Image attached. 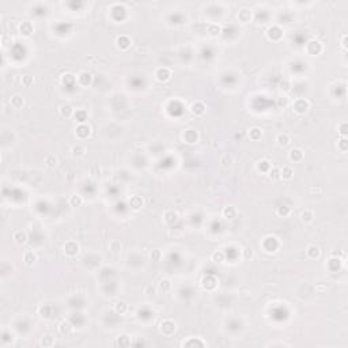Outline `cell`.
Masks as SVG:
<instances>
[{
	"label": "cell",
	"instance_id": "1",
	"mask_svg": "<svg viewBox=\"0 0 348 348\" xmlns=\"http://www.w3.org/2000/svg\"><path fill=\"white\" fill-rule=\"evenodd\" d=\"M160 332L166 336H170L176 332V322L170 321V319H164V321L160 324Z\"/></svg>",
	"mask_w": 348,
	"mask_h": 348
},
{
	"label": "cell",
	"instance_id": "2",
	"mask_svg": "<svg viewBox=\"0 0 348 348\" xmlns=\"http://www.w3.org/2000/svg\"><path fill=\"white\" fill-rule=\"evenodd\" d=\"M307 109H309V102L306 99H303V98L295 101V103H294V110H295L296 113H299V114L307 112Z\"/></svg>",
	"mask_w": 348,
	"mask_h": 348
},
{
	"label": "cell",
	"instance_id": "3",
	"mask_svg": "<svg viewBox=\"0 0 348 348\" xmlns=\"http://www.w3.org/2000/svg\"><path fill=\"white\" fill-rule=\"evenodd\" d=\"M90 135V128L86 124H80L76 128V136L79 139H86Z\"/></svg>",
	"mask_w": 348,
	"mask_h": 348
},
{
	"label": "cell",
	"instance_id": "4",
	"mask_svg": "<svg viewBox=\"0 0 348 348\" xmlns=\"http://www.w3.org/2000/svg\"><path fill=\"white\" fill-rule=\"evenodd\" d=\"M12 237H14V241L17 242L18 245H22V243H25V242H26V239H27L26 233L22 231V230H18V231H15Z\"/></svg>",
	"mask_w": 348,
	"mask_h": 348
},
{
	"label": "cell",
	"instance_id": "5",
	"mask_svg": "<svg viewBox=\"0 0 348 348\" xmlns=\"http://www.w3.org/2000/svg\"><path fill=\"white\" fill-rule=\"evenodd\" d=\"M302 158H303V153L299 148H294V150L290 151V159L292 162H299V160H302Z\"/></svg>",
	"mask_w": 348,
	"mask_h": 348
},
{
	"label": "cell",
	"instance_id": "6",
	"mask_svg": "<svg viewBox=\"0 0 348 348\" xmlns=\"http://www.w3.org/2000/svg\"><path fill=\"white\" fill-rule=\"evenodd\" d=\"M157 78L159 80H167L170 78V71L167 68H160L157 71Z\"/></svg>",
	"mask_w": 348,
	"mask_h": 348
},
{
	"label": "cell",
	"instance_id": "7",
	"mask_svg": "<svg viewBox=\"0 0 348 348\" xmlns=\"http://www.w3.org/2000/svg\"><path fill=\"white\" fill-rule=\"evenodd\" d=\"M78 250H79L78 243H74V242H72V248H69V243H67V245L64 246V252L67 253L68 256H75V254L78 253Z\"/></svg>",
	"mask_w": 348,
	"mask_h": 348
},
{
	"label": "cell",
	"instance_id": "8",
	"mask_svg": "<svg viewBox=\"0 0 348 348\" xmlns=\"http://www.w3.org/2000/svg\"><path fill=\"white\" fill-rule=\"evenodd\" d=\"M313 218H314V214H313V211H310V210H306L300 214V219H302V222H305V223L311 222Z\"/></svg>",
	"mask_w": 348,
	"mask_h": 348
},
{
	"label": "cell",
	"instance_id": "9",
	"mask_svg": "<svg viewBox=\"0 0 348 348\" xmlns=\"http://www.w3.org/2000/svg\"><path fill=\"white\" fill-rule=\"evenodd\" d=\"M292 174H294L292 169H291V167H288V166H286V167H283V170H280V178H283V180H290L291 177H292Z\"/></svg>",
	"mask_w": 348,
	"mask_h": 348
},
{
	"label": "cell",
	"instance_id": "10",
	"mask_svg": "<svg viewBox=\"0 0 348 348\" xmlns=\"http://www.w3.org/2000/svg\"><path fill=\"white\" fill-rule=\"evenodd\" d=\"M307 256H309L310 258H317L318 256H319V249H318V246H315V245L309 246V248H307Z\"/></svg>",
	"mask_w": 348,
	"mask_h": 348
},
{
	"label": "cell",
	"instance_id": "11",
	"mask_svg": "<svg viewBox=\"0 0 348 348\" xmlns=\"http://www.w3.org/2000/svg\"><path fill=\"white\" fill-rule=\"evenodd\" d=\"M36 260H37V256L34 254V253L31 252V250H27L26 253H25V261H26V264L31 265V264H34V262H36Z\"/></svg>",
	"mask_w": 348,
	"mask_h": 348
},
{
	"label": "cell",
	"instance_id": "12",
	"mask_svg": "<svg viewBox=\"0 0 348 348\" xmlns=\"http://www.w3.org/2000/svg\"><path fill=\"white\" fill-rule=\"evenodd\" d=\"M11 105L12 107H15V109H19V107L23 105V99H22V97L19 95H15L11 98Z\"/></svg>",
	"mask_w": 348,
	"mask_h": 348
},
{
	"label": "cell",
	"instance_id": "13",
	"mask_svg": "<svg viewBox=\"0 0 348 348\" xmlns=\"http://www.w3.org/2000/svg\"><path fill=\"white\" fill-rule=\"evenodd\" d=\"M276 141H277V144H279V145H287L290 143V137L287 135H284V133H280V135H277Z\"/></svg>",
	"mask_w": 348,
	"mask_h": 348
},
{
	"label": "cell",
	"instance_id": "14",
	"mask_svg": "<svg viewBox=\"0 0 348 348\" xmlns=\"http://www.w3.org/2000/svg\"><path fill=\"white\" fill-rule=\"evenodd\" d=\"M113 309H114L116 313H120V314H124L125 310H126V305L124 302H117L114 306H113Z\"/></svg>",
	"mask_w": 348,
	"mask_h": 348
},
{
	"label": "cell",
	"instance_id": "15",
	"mask_svg": "<svg viewBox=\"0 0 348 348\" xmlns=\"http://www.w3.org/2000/svg\"><path fill=\"white\" fill-rule=\"evenodd\" d=\"M21 31L25 34V36H30V34L33 33V27H31V25L29 22H26V23H23L21 26Z\"/></svg>",
	"mask_w": 348,
	"mask_h": 348
},
{
	"label": "cell",
	"instance_id": "16",
	"mask_svg": "<svg viewBox=\"0 0 348 348\" xmlns=\"http://www.w3.org/2000/svg\"><path fill=\"white\" fill-rule=\"evenodd\" d=\"M60 113H61V116H64V117H69L72 113H74V109H72L69 105H64V106H61V109H60Z\"/></svg>",
	"mask_w": 348,
	"mask_h": 348
},
{
	"label": "cell",
	"instance_id": "17",
	"mask_svg": "<svg viewBox=\"0 0 348 348\" xmlns=\"http://www.w3.org/2000/svg\"><path fill=\"white\" fill-rule=\"evenodd\" d=\"M117 44H118V46L121 49H126L129 46V44H131V41L126 38V37H120V38L117 40Z\"/></svg>",
	"mask_w": 348,
	"mask_h": 348
},
{
	"label": "cell",
	"instance_id": "18",
	"mask_svg": "<svg viewBox=\"0 0 348 348\" xmlns=\"http://www.w3.org/2000/svg\"><path fill=\"white\" fill-rule=\"evenodd\" d=\"M170 287H172V284H170L169 280H160L159 281V290L162 291V292H167V291L170 290Z\"/></svg>",
	"mask_w": 348,
	"mask_h": 348
},
{
	"label": "cell",
	"instance_id": "19",
	"mask_svg": "<svg viewBox=\"0 0 348 348\" xmlns=\"http://www.w3.org/2000/svg\"><path fill=\"white\" fill-rule=\"evenodd\" d=\"M192 112H193L195 114H203L204 106L201 105V103H193V105H192Z\"/></svg>",
	"mask_w": 348,
	"mask_h": 348
},
{
	"label": "cell",
	"instance_id": "20",
	"mask_svg": "<svg viewBox=\"0 0 348 348\" xmlns=\"http://www.w3.org/2000/svg\"><path fill=\"white\" fill-rule=\"evenodd\" d=\"M75 118H76L80 124H83V122L87 120V114L83 112V110H79V112L75 113Z\"/></svg>",
	"mask_w": 348,
	"mask_h": 348
},
{
	"label": "cell",
	"instance_id": "21",
	"mask_svg": "<svg viewBox=\"0 0 348 348\" xmlns=\"http://www.w3.org/2000/svg\"><path fill=\"white\" fill-rule=\"evenodd\" d=\"M72 153H74L75 157H82L84 153H86V150H84V147H82V145H74V148H72Z\"/></svg>",
	"mask_w": 348,
	"mask_h": 348
},
{
	"label": "cell",
	"instance_id": "22",
	"mask_svg": "<svg viewBox=\"0 0 348 348\" xmlns=\"http://www.w3.org/2000/svg\"><path fill=\"white\" fill-rule=\"evenodd\" d=\"M131 205H132V208H135V210H139V208L143 205V201H141L140 197H137V196H136V197H133V199L131 200Z\"/></svg>",
	"mask_w": 348,
	"mask_h": 348
},
{
	"label": "cell",
	"instance_id": "23",
	"mask_svg": "<svg viewBox=\"0 0 348 348\" xmlns=\"http://www.w3.org/2000/svg\"><path fill=\"white\" fill-rule=\"evenodd\" d=\"M71 329H72V327L65 321L61 322V325H60V332H61L63 334H68L69 332H71Z\"/></svg>",
	"mask_w": 348,
	"mask_h": 348
},
{
	"label": "cell",
	"instance_id": "24",
	"mask_svg": "<svg viewBox=\"0 0 348 348\" xmlns=\"http://www.w3.org/2000/svg\"><path fill=\"white\" fill-rule=\"evenodd\" d=\"M109 248H110V250H112V252L117 253V252L121 250V243H120L118 241H113V242H110Z\"/></svg>",
	"mask_w": 348,
	"mask_h": 348
},
{
	"label": "cell",
	"instance_id": "25",
	"mask_svg": "<svg viewBox=\"0 0 348 348\" xmlns=\"http://www.w3.org/2000/svg\"><path fill=\"white\" fill-rule=\"evenodd\" d=\"M269 177L272 180H279L280 178V170L277 167H273L272 170H269Z\"/></svg>",
	"mask_w": 348,
	"mask_h": 348
},
{
	"label": "cell",
	"instance_id": "26",
	"mask_svg": "<svg viewBox=\"0 0 348 348\" xmlns=\"http://www.w3.org/2000/svg\"><path fill=\"white\" fill-rule=\"evenodd\" d=\"M118 344H120L121 347H126V346H129V344H131V341H129L128 336L122 334V336H120V338H118Z\"/></svg>",
	"mask_w": 348,
	"mask_h": 348
},
{
	"label": "cell",
	"instance_id": "27",
	"mask_svg": "<svg viewBox=\"0 0 348 348\" xmlns=\"http://www.w3.org/2000/svg\"><path fill=\"white\" fill-rule=\"evenodd\" d=\"M53 343H55V340L52 338V336H45L42 338V341H41V344L42 346H45V347H50V346H53Z\"/></svg>",
	"mask_w": 348,
	"mask_h": 348
},
{
	"label": "cell",
	"instance_id": "28",
	"mask_svg": "<svg viewBox=\"0 0 348 348\" xmlns=\"http://www.w3.org/2000/svg\"><path fill=\"white\" fill-rule=\"evenodd\" d=\"M69 203H71L74 207H79V205L82 204V199H80V196H72L71 197V200H69Z\"/></svg>",
	"mask_w": 348,
	"mask_h": 348
},
{
	"label": "cell",
	"instance_id": "29",
	"mask_svg": "<svg viewBox=\"0 0 348 348\" xmlns=\"http://www.w3.org/2000/svg\"><path fill=\"white\" fill-rule=\"evenodd\" d=\"M45 162H46V164H48L49 167H55L56 164H57V159H56V158L53 157V155H49V157L46 158Z\"/></svg>",
	"mask_w": 348,
	"mask_h": 348
},
{
	"label": "cell",
	"instance_id": "30",
	"mask_svg": "<svg viewBox=\"0 0 348 348\" xmlns=\"http://www.w3.org/2000/svg\"><path fill=\"white\" fill-rule=\"evenodd\" d=\"M223 214H224V215H226V216H227V218H229V219H233V216H234V214H235V210H234V208H233V207H227V208H226V210H224V211H223Z\"/></svg>",
	"mask_w": 348,
	"mask_h": 348
},
{
	"label": "cell",
	"instance_id": "31",
	"mask_svg": "<svg viewBox=\"0 0 348 348\" xmlns=\"http://www.w3.org/2000/svg\"><path fill=\"white\" fill-rule=\"evenodd\" d=\"M347 126H348L347 122H341L340 124V128H338L340 131H338V133L341 135V137H346L347 136Z\"/></svg>",
	"mask_w": 348,
	"mask_h": 348
},
{
	"label": "cell",
	"instance_id": "32",
	"mask_svg": "<svg viewBox=\"0 0 348 348\" xmlns=\"http://www.w3.org/2000/svg\"><path fill=\"white\" fill-rule=\"evenodd\" d=\"M269 162L268 160H262V162H260V164H258V170H262V172H268V169H269Z\"/></svg>",
	"mask_w": 348,
	"mask_h": 348
},
{
	"label": "cell",
	"instance_id": "33",
	"mask_svg": "<svg viewBox=\"0 0 348 348\" xmlns=\"http://www.w3.org/2000/svg\"><path fill=\"white\" fill-rule=\"evenodd\" d=\"M212 258H214V261H216V262H222L223 261V258H224V254L222 252H219V253H214L212 254Z\"/></svg>",
	"mask_w": 348,
	"mask_h": 348
},
{
	"label": "cell",
	"instance_id": "34",
	"mask_svg": "<svg viewBox=\"0 0 348 348\" xmlns=\"http://www.w3.org/2000/svg\"><path fill=\"white\" fill-rule=\"evenodd\" d=\"M250 133H253V135H252V139L257 140L258 136H261V129H260V128H253L252 131H250Z\"/></svg>",
	"mask_w": 348,
	"mask_h": 348
},
{
	"label": "cell",
	"instance_id": "35",
	"mask_svg": "<svg viewBox=\"0 0 348 348\" xmlns=\"http://www.w3.org/2000/svg\"><path fill=\"white\" fill-rule=\"evenodd\" d=\"M338 150L341 151V153H346L347 151V139L346 137H343L340 140V145H338Z\"/></svg>",
	"mask_w": 348,
	"mask_h": 348
},
{
	"label": "cell",
	"instance_id": "36",
	"mask_svg": "<svg viewBox=\"0 0 348 348\" xmlns=\"http://www.w3.org/2000/svg\"><path fill=\"white\" fill-rule=\"evenodd\" d=\"M279 212V215H283V216H286V215L290 214V208L287 207V205H280V210L277 211Z\"/></svg>",
	"mask_w": 348,
	"mask_h": 348
},
{
	"label": "cell",
	"instance_id": "37",
	"mask_svg": "<svg viewBox=\"0 0 348 348\" xmlns=\"http://www.w3.org/2000/svg\"><path fill=\"white\" fill-rule=\"evenodd\" d=\"M166 220H167L169 223H172L173 220L176 222V220H177V214H174V212H167V214H166Z\"/></svg>",
	"mask_w": 348,
	"mask_h": 348
},
{
	"label": "cell",
	"instance_id": "38",
	"mask_svg": "<svg viewBox=\"0 0 348 348\" xmlns=\"http://www.w3.org/2000/svg\"><path fill=\"white\" fill-rule=\"evenodd\" d=\"M33 82V79H31L30 76H25V79H23V83H25V86H29V84Z\"/></svg>",
	"mask_w": 348,
	"mask_h": 348
},
{
	"label": "cell",
	"instance_id": "39",
	"mask_svg": "<svg viewBox=\"0 0 348 348\" xmlns=\"http://www.w3.org/2000/svg\"><path fill=\"white\" fill-rule=\"evenodd\" d=\"M159 254H160V253H159V250H153V252H151V257H153V256H154V258H155V260H158V257H159Z\"/></svg>",
	"mask_w": 348,
	"mask_h": 348
},
{
	"label": "cell",
	"instance_id": "40",
	"mask_svg": "<svg viewBox=\"0 0 348 348\" xmlns=\"http://www.w3.org/2000/svg\"><path fill=\"white\" fill-rule=\"evenodd\" d=\"M346 40H347V36H343V44H341V45H343V48H344V49H346V48H347V44H346Z\"/></svg>",
	"mask_w": 348,
	"mask_h": 348
}]
</instances>
